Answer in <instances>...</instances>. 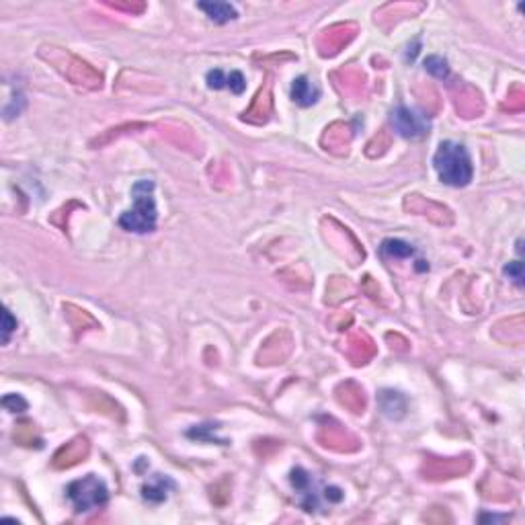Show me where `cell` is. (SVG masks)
Listing matches in <instances>:
<instances>
[{"label":"cell","mask_w":525,"mask_h":525,"mask_svg":"<svg viewBox=\"0 0 525 525\" xmlns=\"http://www.w3.org/2000/svg\"><path fill=\"white\" fill-rule=\"evenodd\" d=\"M390 121H392V127L398 136L403 138H423L429 134V121L421 115H417L415 111H410L408 107H396L392 113H390Z\"/></svg>","instance_id":"5"},{"label":"cell","mask_w":525,"mask_h":525,"mask_svg":"<svg viewBox=\"0 0 525 525\" xmlns=\"http://www.w3.org/2000/svg\"><path fill=\"white\" fill-rule=\"evenodd\" d=\"M42 58L48 60L49 64L58 72H62L72 84L76 87H87V89H99L101 87V74L95 72L87 62L80 58L72 56L70 51L60 48H44Z\"/></svg>","instance_id":"3"},{"label":"cell","mask_w":525,"mask_h":525,"mask_svg":"<svg viewBox=\"0 0 525 525\" xmlns=\"http://www.w3.org/2000/svg\"><path fill=\"white\" fill-rule=\"evenodd\" d=\"M134 208L127 210L120 217V226L127 232L148 234L156 230V201H154V183L152 181H138L132 187Z\"/></svg>","instance_id":"2"},{"label":"cell","mask_w":525,"mask_h":525,"mask_svg":"<svg viewBox=\"0 0 525 525\" xmlns=\"http://www.w3.org/2000/svg\"><path fill=\"white\" fill-rule=\"evenodd\" d=\"M201 11H205L208 13V17L214 21V23H228V21H234L236 17H239V13H236V8L232 6V4H228V2H199L197 4Z\"/></svg>","instance_id":"13"},{"label":"cell","mask_w":525,"mask_h":525,"mask_svg":"<svg viewBox=\"0 0 525 525\" xmlns=\"http://www.w3.org/2000/svg\"><path fill=\"white\" fill-rule=\"evenodd\" d=\"M355 25H334L329 31H324L320 39V53L322 56H334L343 46H347L355 37Z\"/></svg>","instance_id":"7"},{"label":"cell","mask_w":525,"mask_h":525,"mask_svg":"<svg viewBox=\"0 0 525 525\" xmlns=\"http://www.w3.org/2000/svg\"><path fill=\"white\" fill-rule=\"evenodd\" d=\"M425 478L441 480V478H455L470 470V460L468 457H450V460H431L425 464Z\"/></svg>","instance_id":"6"},{"label":"cell","mask_w":525,"mask_h":525,"mask_svg":"<svg viewBox=\"0 0 525 525\" xmlns=\"http://www.w3.org/2000/svg\"><path fill=\"white\" fill-rule=\"evenodd\" d=\"M505 275L515 284V286L524 287V262L521 261H513L509 265H505Z\"/></svg>","instance_id":"19"},{"label":"cell","mask_w":525,"mask_h":525,"mask_svg":"<svg viewBox=\"0 0 525 525\" xmlns=\"http://www.w3.org/2000/svg\"><path fill=\"white\" fill-rule=\"evenodd\" d=\"M291 484H293V488L302 495V507H304L306 511L318 509V499H316V493H314L312 478L304 468H293V470H291Z\"/></svg>","instance_id":"9"},{"label":"cell","mask_w":525,"mask_h":525,"mask_svg":"<svg viewBox=\"0 0 525 525\" xmlns=\"http://www.w3.org/2000/svg\"><path fill=\"white\" fill-rule=\"evenodd\" d=\"M2 405H4V408H8L11 412H21V410L27 408V403H25L21 396H17V394L4 396V398H2Z\"/></svg>","instance_id":"21"},{"label":"cell","mask_w":525,"mask_h":525,"mask_svg":"<svg viewBox=\"0 0 525 525\" xmlns=\"http://www.w3.org/2000/svg\"><path fill=\"white\" fill-rule=\"evenodd\" d=\"M89 439L87 437H76L70 443H66L64 448H60L56 455H53V466L56 468H72L76 466L80 460H84L89 455Z\"/></svg>","instance_id":"8"},{"label":"cell","mask_w":525,"mask_h":525,"mask_svg":"<svg viewBox=\"0 0 525 525\" xmlns=\"http://www.w3.org/2000/svg\"><path fill=\"white\" fill-rule=\"evenodd\" d=\"M433 167L437 170L439 179L452 187H466L474 177V168H472L468 150L462 144L450 142V140L439 144L433 156Z\"/></svg>","instance_id":"1"},{"label":"cell","mask_w":525,"mask_h":525,"mask_svg":"<svg viewBox=\"0 0 525 525\" xmlns=\"http://www.w3.org/2000/svg\"><path fill=\"white\" fill-rule=\"evenodd\" d=\"M318 96H320V89L312 82L310 78L298 76V78L293 80V84H291V99H293L298 105L310 107V105H314V103L318 101Z\"/></svg>","instance_id":"10"},{"label":"cell","mask_w":525,"mask_h":525,"mask_svg":"<svg viewBox=\"0 0 525 525\" xmlns=\"http://www.w3.org/2000/svg\"><path fill=\"white\" fill-rule=\"evenodd\" d=\"M339 400L341 405H345L347 408H351L353 412H363L365 408V396H363V390L359 388L355 382H347L339 386Z\"/></svg>","instance_id":"11"},{"label":"cell","mask_w":525,"mask_h":525,"mask_svg":"<svg viewBox=\"0 0 525 525\" xmlns=\"http://www.w3.org/2000/svg\"><path fill=\"white\" fill-rule=\"evenodd\" d=\"M208 87L210 89H224L226 87V74L220 70V68H215V70L208 72Z\"/></svg>","instance_id":"22"},{"label":"cell","mask_w":525,"mask_h":525,"mask_svg":"<svg viewBox=\"0 0 525 525\" xmlns=\"http://www.w3.org/2000/svg\"><path fill=\"white\" fill-rule=\"evenodd\" d=\"M374 355V343L369 341V336L365 333H358L351 336L349 343V358L353 359V363H367V359Z\"/></svg>","instance_id":"14"},{"label":"cell","mask_w":525,"mask_h":525,"mask_svg":"<svg viewBox=\"0 0 525 525\" xmlns=\"http://www.w3.org/2000/svg\"><path fill=\"white\" fill-rule=\"evenodd\" d=\"M4 327H2V333H4V343H8V336H11V333L17 329V320L13 318V314L8 310H4Z\"/></svg>","instance_id":"23"},{"label":"cell","mask_w":525,"mask_h":525,"mask_svg":"<svg viewBox=\"0 0 525 525\" xmlns=\"http://www.w3.org/2000/svg\"><path fill=\"white\" fill-rule=\"evenodd\" d=\"M327 499L333 502H339L343 499V493L339 488H327Z\"/></svg>","instance_id":"24"},{"label":"cell","mask_w":525,"mask_h":525,"mask_svg":"<svg viewBox=\"0 0 525 525\" xmlns=\"http://www.w3.org/2000/svg\"><path fill=\"white\" fill-rule=\"evenodd\" d=\"M380 406H382L384 415L390 419H403L406 415L405 396L394 390H384L380 394Z\"/></svg>","instance_id":"12"},{"label":"cell","mask_w":525,"mask_h":525,"mask_svg":"<svg viewBox=\"0 0 525 525\" xmlns=\"http://www.w3.org/2000/svg\"><path fill=\"white\" fill-rule=\"evenodd\" d=\"M382 255L392 257V259H406V257L415 255V248L408 242H405V240L388 239L382 242Z\"/></svg>","instance_id":"17"},{"label":"cell","mask_w":525,"mask_h":525,"mask_svg":"<svg viewBox=\"0 0 525 525\" xmlns=\"http://www.w3.org/2000/svg\"><path fill=\"white\" fill-rule=\"evenodd\" d=\"M425 70L433 74L435 78H441V80L450 76V66H448V62L441 56H429L425 60Z\"/></svg>","instance_id":"18"},{"label":"cell","mask_w":525,"mask_h":525,"mask_svg":"<svg viewBox=\"0 0 525 525\" xmlns=\"http://www.w3.org/2000/svg\"><path fill=\"white\" fill-rule=\"evenodd\" d=\"M66 497L70 499L76 513H87V511L103 507L109 499V491L101 478L89 474V476L70 482L66 488Z\"/></svg>","instance_id":"4"},{"label":"cell","mask_w":525,"mask_h":525,"mask_svg":"<svg viewBox=\"0 0 525 525\" xmlns=\"http://www.w3.org/2000/svg\"><path fill=\"white\" fill-rule=\"evenodd\" d=\"M347 132H349V129H347L345 123H341V132H336V123L331 125V127H327V134H324V138H322V144L327 146V150L341 148V154L347 152L349 140H351V134H347Z\"/></svg>","instance_id":"16"},{"label":"cell","mask_w":525,"mask_h":525,"mask_svg":"<svg viewBox=\"0 0 525 525\" xmlns=\"http://www.w3.org/2000/svg\"><path fill=\"white\" fill-rule=\"evenodd\" d=\"M170 486H172V482H170L167 476L156 474L154 480H152V482H148V484L142 488V497L146 499V501H150V502H163L165 499H167V493Z\"/></svg>","instance_id":"15"},{"label":"cell","mask_w":525,"mask_h":525,"mask_svg":"<svg viewBox=\"0 0 525 525\" xmlns=\"http://www.w3.org/2000/svg\"><path fill=\"white\" fill-rule=\"evenodd\" d=\"M226 87L234 93V95H242L246 89V80L239 70H232L230 74H226Z\"/></svg>","instance_id":"20"}]
</instances>
